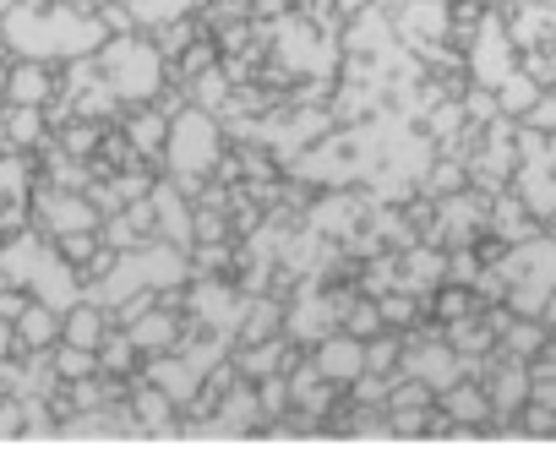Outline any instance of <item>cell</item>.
Returning <instances> with one entry per match:
<instances>
[{
    "instance_id": "obj_1",
    "label": "cell",
    "mask_w": 556,
    "mask_h": 474,
    "mask_svg": "<svg viewBox=\"0 0 556 474\" xmlns=\"http://www.w3.org/2000/svg\"><path fill=\"white\" fill-rule=\"evenodd\" d=\"M513 268L523 273V284H518L513 306H518V311H545V295L556 290V246H551V241H534V246H523V252H518V262H513Z\"/></svg>"
},
{
    "instance_id": "obj_2",
    "label": "cell",
    "mask_w": 556,
    "mask_h": 474,
    "mask_svg": "<svg viewBox=\"0 0 556 474\" xmlns=\"http://www.w3.org/2000/svg\"><path fill=\"white\" fill-rule=\"evenodd\" d=\"M475 72H480V82L485 88H496L502 77H513L518 66H513V50H507V34L491 23L485 28V39H480V50H475Z\"/></svg>"
},
{
    "instance_id": "obj_3",
    "label": "cell",
    "mask_w": 556,
    "mask_h": 474,
    "mask_svg": "<svg viewBox=\"0 0 556 474\" xmlns=\"http://www.w3.org/2000/svg\"><path fill=\"white\" fill-rule=\"evenodd\" d=\"M496 99H502V110H513V115H523L534 99H540V88L523 77V72H513V77H502L496 82Z\"/></svg>"
},
{
    "instance_id": "obj_4",
    "label": "cell",
    "mask_w": 556,
    "mask_h": 474,
    "mask_svg": "<svg viewBox=\"0 0 556 474\" xmlns=\"http://www.w3.org/2000/svg\"><path fill=\"white\" fill-rule=\"evenodd\" d=\"M523 120H529L534 131H556V93H540V99L523 110Z\"/></svg>"
},
{
    "instance_id": "obj_5",
    "label": "cell",
    "mask_w": 556,
    "mask_h": 474,
    "mask_svg": "<svg viewBox=\"0 0 556 474\" xmlns=\"http://www.w3.org/2000/svg\"><path fill=\"white\" fill-rule=\"evenodd\" d=\"M534 393H540L545 403H556V366H545V371H534Z\"/></svg>"
},
{
    "instance_id": "obj_6",
    "label": "cell",
    "mask_w": 556,
    "mask_h": 474,
    "mask_svg": "<svg viewBox=\"0 0 556 474\" xmlns=\"http://www.w3.org/2000/svg\"><path fill=\"white\" fill-rule=\"evenodd\" d=\"M496 7H502V0H496Z\"/></svg>"
}]
</instances>
